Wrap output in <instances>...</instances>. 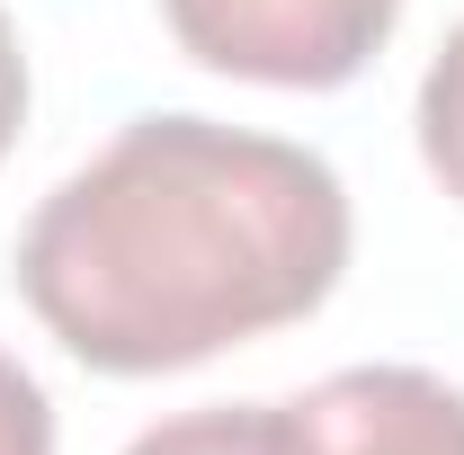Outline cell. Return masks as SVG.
Instances as JSON below:
<instances>
[{"label":"cell","mask_w":464,"mask_h":455,"mask_svg":"<svg viewBox=\"0 0 464 455\" xmlns=\"http://www.w3.org/2000/svg\"><path fill=\"white\" fill-rule=\"evenodd\" d=\"M348 188L215 116H134L18 232V295L90 375H179L331 304Z\"/></svg>","instance_id":"1"},{"label":"cell","mask_w":464,"mask_h":455,"mask_svg":"<svg viewBox=\"0 0 464 455\" xmlns=\"http://www.w3.org/2000/svg\"><path fill=\"white\" fill-rule=\"evenodd\" d=\"M179 54L259 90H348L384 54L402 0H161Z\"/></svg>","instance_id":"2"},{"label":"cell","mask_w":464,"mask_h":455,"mask_svg":"<svg viewBox=\"0 0 464 455\" xmlns=\"http://www.w3.org/2000/svg\"><path fill=\"white\" fill-rule=\"evenodd\" d=\"M286 411L304 455H464V393L429 366H348Z\"/></svg>","instance_id":"3"},{"label":"cell","mask_w":464,"mask_h":455,"mask_svg":"<svg viewBox=\"0 0 464 455\" xmlns=\"http://www.w3.org/2000/svg\"><path fill=\"white\" fill-rule=\"evenodd\" d=\"M125 455H304V447H295L286 402H206V411H179L161 429H143Z\"/></svg>","instance_id":"4"},{"label":"cell","mask_w":464,"mask_h":455,"mask_svg":"<svg viewBox=\"0 0 464 455\" xmlns=\"http://www.w3.org/2000/svg\"><path fill=\"white\" fill-rule=\"evenodd\" d=\"M420 161H429V179L464 206V27L438 45L429 81H420Z\"/></svg>","instance_id":"5"},{"label":"cell","mask_w":464,"mask_h":455,"mask_svg":"<svg viewBox=\"0 0 464 455\" xmlns=\"http://www.w3.org/2000/svg\"><path fill=\"white\" fill-rule=\"evenodd\" d=\"M0 455H54V402L0 348Z\"/></svg>","instance_id":"6"},{"label":"cell","mask_w":464,"mask_h":455,"mask_svg":"<svg viewBox=\"0 0 464 455\" xmlns=\"http://www.w3.org/2000/svg\"><path fill=\"white\" fill-rule=\"evenodd\" d=\"M18 125H27V54H18V27H9V9H0V161H9Z\"/></svg>","instance_id":"7"}]
</instances>
